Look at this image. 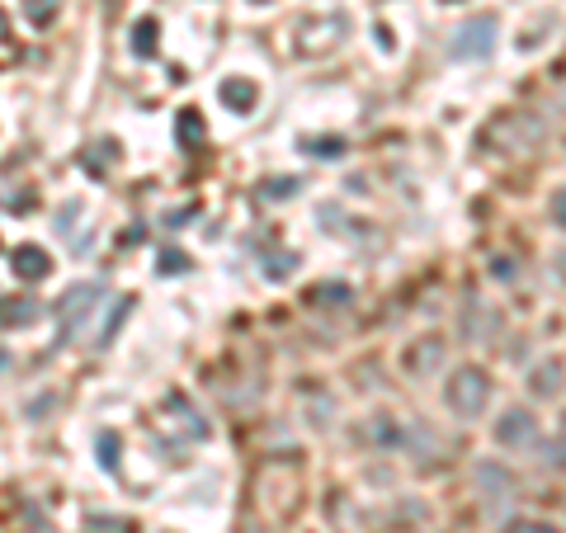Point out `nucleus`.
<instances>
[{
  "label": "nucleus",
  "instance_id": "nucleus-29",
  "mask_svg": "<svg viewBox=\"0 0 566 533\" xmlns=\"http://www.w3.org/2000/svg\"><path fill=\"white\" fill-rule=\"evenodd\" d=\"M5 29H10V19H5V10H0V38H5Z\"/></svg>",
  "mask_w": 566,
  "mask_h": 533
},
{
  "label": "nucleus",
  "instance_id": "nucleus-33",
  "mask_svg": "<svg viewBox=\"0 0 566 533\" xmlns=\"http://www.w3.org/2000/svg\"><path fill=\"white\" fill-rule=\"evenodd\" d=\"M255 5H264V0H255Z\"/></svg>",
  "mask_w": 566,
  "mask_h": 533
},
{
  "label": "nucleus",
  "instance_id": "nucleus-3",
  "mask_svg": "<svg viewBox=\"0 0 566 533\" xmlns=\"http://www.w3.org/2000/svg\"><path fill=\"white\" fill-rule=\"evenodd\" d=\"M496 52V14H477L453 33V57L458 61H487Z\"/></svg>",
  "mask_w": 566,
  "mask_h": 533
},
{
  "label": "nucleus",
  "instance_id": "nucleus-13",
  "mask_svg": "<svg viewBox=\"0 0 566 533\" xmlns=\"http://www.w3.org/2000/svg\"><path fill=\"white\" fill-rule=\"evenodd\" d=\"M38 317L33 298H0V326H29Z\"/></svg>",
  "mask_w": 566,
  "mask_h": 533
},
{
  "label": "nucleus",
  "instance_id": "nucleus-2",
  "mask_svg": "<svg viewBox=\"0 0 566 533\" xmlns=\"http://www.w3.org/2000/svg\"><path fill=\"white\" fill-rule=\"evenodd\" d=\"M444 401H449L453 416L472 420V416L487 411V401H491V378L481 373V368H458V373L449 378V387H444Z\"/></svg>",
  "mask_w": 566,
  "mask_h": 533
},
{
  "label": "nucleus",
  "instance_id": "nucleus-12",
  "mask_svg": "<svg viewBox=\"0 0 566 533\" xmlns=\"http://www.w3.org/2000/svg\"><path fill=\"white\" fill-rule=\"evenodd\" d=\"M118 454H123L118 429H99V435H95V458H99L104 473H118Z\"/></svg>",
  "mask_w": 566,
  "mask_h": 533
},
{
  "label": "nucleus",
  "instance_id": "nucleus-28",
  "mask_svg": "<svg viewBox=\"0 0 566 533\" xmlns=\"http://www.w3.org/2000/svg\"><path fill=\"white\" fill-rule=\"evenodd\" d=\"M146 241V227H133V232H123V245H142Z\"/></svg>",
  "mask_w": 566,
  "mask_h": 533
},
{
  "label": "nucleus",
  "instance_id": "nucleus-25",
  "mask_svg": "<svg viewBox=\"0 0 566 533\" xmlns=\"http://www.w3.org/2000/svg\"><path fill=\"white\" fill-rule=\"evenodd\" d=\"M194 213H199V208H194V203H184V208H175V213H165L161 222H165V227H171V232H175V227H180V222H189V217H194Z\"/></svg>",
  "mask_w": 566,
  "mask_h": 533
},
{
  "label": "nucleus",
  "instance_id": "nucleus-16",
  "mask_svg": "<svg viewBox=\"0 0 566 533\" xmlns=\"http://www.w3.org/2000/svg\"><path fill=\"white\" fill-rule=\"evenodd\" d=\"M477 477L487 482V496H491V501H496V496H506V491L515 496V477H506L496 463H481V467H477Z\"/></svg>",
  "mask_w": 566,
  "mask_h": 533
},
{
  "label": "nucleus",
  "instance_id": "nucleus-17",
  "mask_svg": "<svg viewBox=\"0 0 566 533\" xmlns=\"http://www.w3.org/2000/svg\"><path fill=\"white\" fill-rule=\"evenodd\" d=\"M302 152L307 156H321V161H340L345 156V142L340 137H302Z\"/></svg>",
  "mask_w": 566,
  "mask_h": 533
},
{
  "label": "nucleus",
  "instance_id": "nucleus-9",
  "mask_svg": "<svg viewBox=\"0 0 566 533\" xmlns=\"http://www.w3.org/2000/svg\"><path fill=\"white\" fill-rule=\"evenodd\" d=\"M156 33H161V24H156L152 14H142L137 24H133L128 48H133V57H137V61H152V57H156Z\"/></svg>",
  "mask_w": 566,
  "mask_h": 533
},
{
  "label": "nucleus",
  "instance_id": "nucleus-6",
  "mask_svg": "<svg viewBox=\"0 0 566 533\" xmlns=\"http://www.w3.org/2000/svg\"><path fill=\"white\" fill-rule=\"evenodd\" d=\"M165 411H171V416H175V425L184 429V435H189V439H208V420L199 416V406H194V401H189L184 392H165Z\"/></svg>",
  "mask_w": 566,
  "mask_h": 533
},
{
  "label": "nucleus",
  "instance_id": "nucleus-23",
  "mask_svg": "<svg viewBox=\"0 0 566 533\" xmlns=\"http://www.w3.org/2000/svg\"><path fill=\"white\" fill-rule=\"evenodd\" d=\"M76 213H80V198H67V203H61V217H57V232H61V236H71Z\"/></svg>",
  "mask_w": 566,
  "mask_h": 533
},
{
  "label": "nucleus",
  "instance_id": "nucleus-11",
  "mask_svg": "<svg viewBox=\"0 0 566 533\" xmlns=\"http://www.w3.org/2000/svg\"><path fill=\"white\" fill-rule=\"evenodd\" d=\"M439 363H444V345H439V340H421V345L406 354V373H411V378H425L430 368H439Z\"/></svg>",
  "mask_w": 566,
  "mask_h": 533
},
{
  "label": "nucleus",
  "instance_id": "nucleus-1",
  "mask_svg": "<svg viewBox=\"0 0 566 533\" xmlns=\"http://www.w3.org/2000/svg\"><path fill=\"white\" fill-rule=\"evenodd\" d=\"M99 298H104V279H86V283H71L67 293L57 298V345H67L80 326H86L90 317H95V307H99Z\"/></svg>",
  "mask_w": 566,
  "mask_h": 533
},
{
  "label": "nucleus",
  "instance_id": "nucleus-15",
  "mask_svg": "<svg viewBox=\"0 0 566 533\" xmlns=\"http://www.w3.org/2000/svg\"><path fill=\"white\" fill-rule=\"evenodd\" d=\"M349 298H354L349 283H317V289L307 293L311 307H340V302H349Z\"/></svg>",
  "mask_w": 566,
  "mask_h": 533
},
{
  "label": "nucleus",
  "instance_id": "nucleus-18",
  "mask_svg": "<svg viewBox=\"0 0 566 533\" xmlns=\"http://www.w3.org/2000/svg\"><path fill=\"white\" fill-rule=\"evenodd\" d=\"M189 264H194V260H189L184 251H175V245H165V251H161V260H156V274H161V279H171V274H189Z\"/></svg>",
  "mask_w": 566,
  "mask_h": 533
},
{
  "label": "nucleus",
  "instance_id": "nucleus-10",
  "mask_svg": "<svg viewBox=\"0 0 566 533\" xmlns=\"http://www.w3.org/2000/svg\"><path fill=\"white\" fill-rule=\"evenodd\" d=\"M133 293H123V298H114L109 302V312H104V326H99V335H95V345H99V350H104V345H114V335H118V326L123 321H128V312H133Z\"/></svg>",
  "mask_w": 566,
  "mask_h": 533
},
{
  "label": "nucleus",
  "instance_id": "nucleus-20",
  "mask_svg": "<svg viewBox=\"0 0 566 533\" xmlns=\"http://www.w3.org/2000/svg\"><path fill=\"white\" fill-rule=\"evenodd\" d=\"M24 19L38 29H48L52 19H57V0H24Z\"/></svg>",
  "mask_w": 566,
  "mask_h": 533
},
{
  "label": "nucleus",
  "instance_id": "nucleus-30",
  "mask_svg": "<svg viewBox=\"0 0 566 533\" xmlns=\"http://www.w3.org/2000/svg\"><path fill=\"white\" fill-rule=\"evenodd\" d=\"M557 264H561V270H557V274H561V279H566V255H561V260H557Z\"/></svg>",
  "mask_w": 566,
  "mask_h": 533
},
{
  "label": "nucleus",
  "instance_id": "nucleus-31",
  "mask_svg": "<svg viewBox=\"0 0 566 533\" xmlns=\"http://www.w3.org/2000/svg\"><path fill=\"white\" fill-rule=\"evenodd\" d=\"M241 533H260V528H241Z\"/></svg>",
  "mask_w": 566,
  "mask_h": 533
},
{
  "label": "nucleus",
  "instance_id": "nucleus-32",
  "mask_svg": "<svg viewBox=\"0 0 566 533\" xmlns=\"http://www.w3.org/2000/svg\"><path fill=\"white\" fill-rule=\"evenodd\" d=\"M0 368H5V354H0Z\"/></svg>",
  "mask_w": 566,
  "mask_h": 533
},
{
  "label": "nucleus",
  "instance_id": "nucleus-8",
  "mask_svg": "<svg viewBox=\"0 0 566 533\" xmlns=\"http://www.w3.org/2000/svg\"><path fill=\"white\" fill-rule=\"evenodd\" d=\"M218 99H222L232 114H250V109H255V86L241 80V76H227L222 86H218Z\"/></svg>",
  "mask_w": 566,
  "mask_h": 533
},
{
  "label": "nucleus",
  "instance_id": "nucleus-4",
  "mask_svg": "<svg viewBox=\"0 0 566 533\" xmlns=\"http://www.w3.org/2000/svg\"><path fill=\"white\" fill-rule=\"evenodd\" d=\"M10 270L24 283H43L52 274V255L43 251V245H19V251L10 255Z\"/></svg>",
  "mask_w": 566,
  "mask_h": 533
},
{
  "label": "nucleus",
  "instance_id": "nucleus-22",
  "mask_svg": "<svg viewBox=\"0 0 566 533\" xmlns=\"http://www.w3.org/2000/svg\"><path fill=\"white\" fill-rule=\"evenodd\" d=\"M292 270H298V255H292V251H283V255H269V264H264V279H288Z\"/></svg>",
  "mask_w": 566,
  "mask_h": 533
},
{
  "label": "nucleus",
  "instance_id": "nucleus-24",
  "mask_svg": "<svg viewBox=\"0 0 566 533\" xmlns=\"http://www.w3.org/2000/svg\"><path fill=\"white\" fill-rule=\"evenodd\" d=\"M90 528H99V533H128L133 524L128 519H109V515H90Z\"/></svg>",
  "mask_w": 566,
  "mask_h": 533
},
{
  "label": "nucleus",
  "instance_id": "nucleus-26",
  "mask_svg": "<svg viewBox=\"0 0 566 533\" xmlns=\"http://www.w3.org/2000/svg\"><path fill=\"white\" fill-rule=\"evenodd\" d=\"M548 213H552V222H557V227H566V189H557V194H552Z\"/></svg>",
  "mask_w": 566,
  "mask_h": 533
},
{
  "label": "nucleus",
  "instance_id": "nucleus-27",
  "mask_svg": "<svg viewBox=\"0 0 566 533\" xmlns=\"http://www.w3.org/2000/svg\"><path fill=\"white\" fill-rule=\"evenodd\" d=\"M5 208L10 213H33V194H5Z\"/></svg>",
  "mask_w": 566,
  "mask_h": 533
},
{
  "label": "nucleus",
  "instance_id": "nucleus-21",
  "mask_svg": "<svg viewBox=\"0 0 566 533\" xmlns=\"http://www.w3.org/2000/svg\"><path fill=\"white\" fill-rule=\"evenodd\" d=\"M292 194H298V175H283V179H264L260 184V198H269V203H274V198H292Z\"/></svg>",
  "mask_w": 566,
  "mask_h": 533
},
{
  "label": "nucleus",
  "instance_id": "nucleus-19",
  "mask_svg": "<svg viewBox=\"0 0 566 533\" xmlns=\"http://www.w3.org/2000/svg\"><path fill=\"white\" fill-rule=\"evenodd\" d=\"M118 152H114V142H99V147H90L86 156H80V166H86L90 175H104L109 170V161H114Z\"/></svg>",
  "mask_w": 566,
  "mask_h": 533
},
{
  "label": "nucleus",
  "instance_id": "nucleus-14",
  "mask_svg": "<svg viewBox=\"0 0 566 533\" xmlns=\"http://www.w3.org/2000/svg\"><path fill=\"white\" fill-rule=\"evenodd\" d=\"M529 387H534V397H557V392H561V368H557V363H538L534 378H529Z\"/></svg>",
  "mask_w": 566,
  "mask_h": 533
},
{
  "label": "nucleus",
  "instance_id": "nucleus-7",
  "mask_svg": "<svg viewBox=\"0 0 566 533\" xmlns=\"http://www.w3.org/2000/svg\"><path fill=\"white\" fill-rule=\"evenodd\" d=\"M175 142H180V152H199L208 142V123H203V114L194 105H184L175 114Z\"/></svg>",
  "mask_w": 566,
  "mask_h": 533
},
{
  "label": "nucleus",
  "instance_id": "nucleus-5",
  "mask_svg": "<svg viewBox=\"0 0 566 533\" xmlns=\"http://www.w3.org/2000/svg\"><path fill=\"white\" fill-rule=\"evenodd\" d=\"M496 444H506V448H524V444H534V416L524 411V406L506 411V416L496 420Z\"/></svg>",
  "mask_w": 566,
  "mask_h": 533
}]
</instances>
